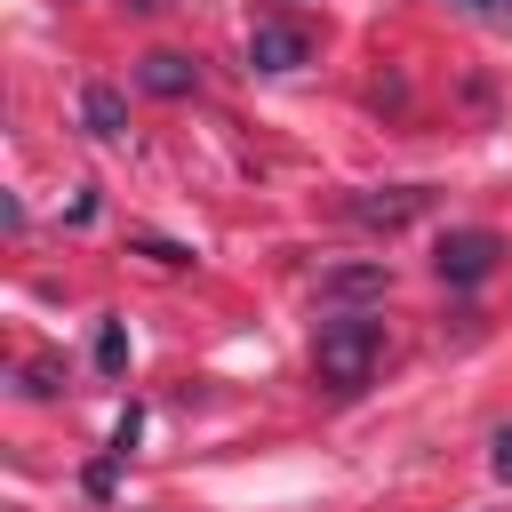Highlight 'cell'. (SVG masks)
Returning <instances> with one entry per match:
<instances>
[{"label": "cell", "instance_id": "6da1fadb", "mask_svg": "<svg viewBox=\"0 0 512 512\" xmlns=\"http://www.w3.org/2000/svg\"><path fill=\"white\" fill-rule=\"evenodd\" d=\"M376 360H384V320H376V312H328V320H320V336H312V368H320L328 392L352 400V392L376 376Z\"/></svg>", "mask_w": 512, "mask_h": 512}, {"label": "cell", "instance_id": "7a4b0ae2", "mask_svg": "<svg viewBox=\"0 0 512 512\" xmlns=\"http://www.w3.org/2000/svg\"><path fill=\"white\" fill-rule=\"evenodd\" d=\"M496 256H504V240H496L488 224H456V232H440V248H432V264H440L448 288H480V280L496 272Z\"/></svg>", "mask_w": 512, "mask_h": 512}, {"label": "cell", "instance_id": "3957f363", "mask_svg": "<svg viewBox=\"0 0 512 512\" xmlns=\"http://www.w3.org/2000/svg\"><path fill=\"white\" fill-rule=\"evenodd\" d=\"M304 56H312V32H304V24H280V16H272V24L248 32V64H256V72H296Z\"/></svg>", "mask_w": 512, "mask_h": 512}, {"label": "cell", "instance_id": "277c9868", "mask_svg": "<svg viewBox=\"0 0 512 512\" xmlns=\"http://www.w3.org/2000/svg\"><path fill=\"white\" fill-rule=\"evenodd\" d=\"M136 80H144V88H152V96H184V88H192V80H200V72H192V56H168V48H152V56H144V72H136Z\"/></svg>", "mask_w": 512, "mask_h": 512}, {"label": "cell", "instance_id": "5b68a950", "mask_svg": "<svg viewBox=\"0 0 512 512\" xmlns=\"http://www.w3.org/2000/svg\"><path fill=\"white\" fill-rule=\"evenodd\" d=\"M416 208H424V192H416V184H400L392 200H352V216H360V224H384V232H392V224H408Z\"/></svg>", "mask_w": 512, "mask_h": 512}, {"label": "cell", "instance_id": "8992f818", "mask_svg": "<svg viewBox=\"0 0 512 512\" xmlns=\"http://www.w3.org/2000/svg\"><path fill=\"white\" fill-rule=\"evenodd\" d=\"M88 128L96 136H120V96L112 88H88Z\"/></svg>", "mask_w": 512, "mask_h": 512}, {"label": "cell", "instance_id": "52a82bcc", "mask_svg": "<svg viewBox=\"0 0 512 512\" xmlns=\"http://www.w3.org/2000/svg\"><path fill=\"white\" fill-rule=\"evenodd\" d=\"M120 360H128V328L104 320V336H96V368H120Z\"/></svg>", "mask_w": 512, "mask_h": 512}, {"label": "cell", "instance_id": "ba28073f", "mask_svg": "<svg viewBox=\"0 0 512 512\" xmlns=\"http://www.w3.org/2000/svg\"><path fill=\"white\" fill-rule=\"evenodd\" d=\"M488 464H496V480H504V488H512V424H504V432H496V456H488Z\"/></svg>", "mask_w": 512, "mask_h": 512}, {"label": "cell", "instance_id": "9c48e42d", "mask_svg": "<svg viewBox=\"0 0 512 512\" xmlns=\"http://www.w3.org/2000/svg\"><path fill=\"white\" fill-rule=\"evenodd\" d=\"M456 8H472V16H512V0H456Z\"/></svg>", "mask_w": 512, "mask_h": 512}]
</instances>
